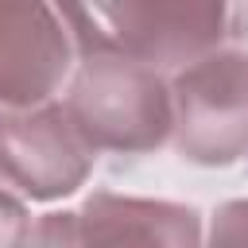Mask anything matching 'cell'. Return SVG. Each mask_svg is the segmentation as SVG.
<instances>
[{"label": "cell", "mask_w": 248, "mask_h": 248, "mask_svg": "<svg viewBox=\"0 0 248 248\" xmlns=\"http://www.w3.org/2000/svg\"><path fill=\"white\" fill-rule=\"evenodd\" d=\"M81 54H124L178 70L248 39V0H50Z\"/></svg>", "instance_id": "1"}, {"label": "cell", "mask_w": 248, "mask_h": 248, "mask_svg": "<svg viewBox=\"0 0 248 248\" xmlns=\"http://www.w3.org/2000/svg\"><path fill=\"white\" fill-rule=\"evenodd\" d=\"M62 105L93 151L147 155L170 140V85L155 66L124 54H81Z\"/></svg>", "instance_id": "2"}, {"label": "cell", "mask_w": 248, "mask_h": 248, "mask_svg": "<svg viewBox=\"0 0 248 248\" xmlns=\"http://www.w3.org/2000/svg\"><path fill=\"white\" fill-rule=\"evenodd\" d=\"M170 140L186 163H248V50H209L174 70Z\"/></svg>", "instance_id": "3"}, {"label": "cell", "mask_w": 248, "mask_h": 248, "mask_svg": "<svg viewBox=\"0 0 248 248\" xmlns=\"http://www.w3.org/2000/svg\"><path fill=\"white\" fill-rule=\"evenodd\" d=\"M97 151L66 105L0 108V182L31 202H54L85 186Z\"/></svg>", "instance_id": "4"}, {"label": "cell", "mask_w": 248, "mask_h": 248, "mask_svg": "<svg viewBox=\"0 0 248 248\" xmlns=\"http://www.w3.org/2000/svg\"><path fill=\"white\" fill-rule=\"evenodd\" d=\"M35 244H202V217L178 202L155 198H120V194H89L81 209L46 213L39 229H31Z\"/></svg>", "instance_id": "5"}, {"label": "cell", "mask_w": 248, "mask_h": 248, "mask_svg": "<svg viewBox=\"0 0 248 248\" xmlns=\"http://www.w3.org/2000/svg\"><path fill=\"white\" fill-rule=\"evenodd\" d=\"M70 54V31L50 0H0V108L50 101Z\"/></svg>", "instance_id": "6"}, {"label": "cell", "mask_w": 248, "mask_h": 248, "mask_svg": "<svg viewBox=\"0 0 248 248\" xmlns=\"http://www.w3.org/2000/svg\"><path fill=\"white\" fill-rule=\"evenodd\" d=\"M209 240H213V244H248V198L225 202V205L213 213Z\"/></svg>", "instance_id": "7"}, {"label": "cell", "mask_w": 248, "mask_h": 248, "mask_svg": "<svg viewBox=\"0 0 248 248\" xmlns=\"http://www.w3.org/2000/svg\"><path fill=\"white\" fill-rule=\"evenodd\" d=\"M31 240V217L27 205L19 198H12L8 190H0V248L8 244H23Z\"/></svg>", "instance_id": "8"}]
</instances>
